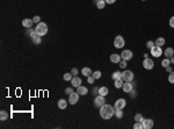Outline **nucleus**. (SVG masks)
Instances as JSON below:
<instances>
[{"mask_svg":"<svg viewBox=\"0 0 174 129\" xmlns=\"http://www.w3.org/2000/svg\"><path fill=\"white\" fill-rule=\"evenodd\" d=\"M121 57H122V59H124V60H130V59H132V57H133V54H132V51L131 50H123L122 51V54H121Z\"/></svg>","mask_w":174,"mask_h":129,"instance_id":"nucleus-10","label":"nucleus"},{"mask_svg":"<svg viewBox=\"0 0 174 129\" xmlns=\"http://www.w3.org/2000/svg\"><path fill=\"white\" fill-rule=\"evenodd\" d=\"M58 107H59L60 109H65V108L67 107V101L64 99H60L59 101H58Z\"/></svg>","mask_w":174,"mask_h":129,"instance_id":"nucleus-20","label":"nucleus"},{"mask_svg":"<svg viewBox=\"0 0 174 129\" xmlns=\"http://www.w3.org/2000/svg\"><path fill=\"white\" fill-rule=\"evenodd\" d=\"M114 113H115V107L110 106V105H107L105 104L102 107H100V116L105 120H109L114 116Z\"/></svg>","mask_w":174,"mask_h":129,"instance_id":"nucleus-1","label":"nucleus"},{"mask_svg":"<svg viewBox=\"0 0 174 129\" xmlns=\"http://www.w3.org/2000/svg\"><path fill=\"white\" fill-rule=\"evenodd\" d=\"M143 66H144V69H146V70H152L153 68H154V63H153V60L151 59V58L147 57L143 60Z\"/></svg>","mask_w":174,"mask_h":129,"instance_id":"nucleus-8","label":"nucleus"},{"mask_svg":"<svg viewBox=\"0 0 174 129\" xmlns=\"http://www.w3.org/2000/svg\"><path fill=\"white\" fill-rule=\"evenodd\" d=\"M133 72L130 71V70H124V71L122 72V79L124 80V82H132L133 80Z\"/></svg>","mask_w":174,"mask_h":129,"instance_id":"nucleus-5","label":"nucleus"},{"mask_svg":"<svg viewBox=\"0 0 174 129\" xmlns=\"http://www.w3.org/2000/svg\"><path fill=\"white\" fill-rule=\"evenodd\" d=\"M101 71H94L92 73V76H93V78H94V79H100L101 78Z\"/></svg>","mask_w":174,"mask_h":129,"instance_id":"nucleus-29","label":"nucleus"},{"mask_svg":"<svg viewBox=\"0 0 174 129\" xmlns=\"http://www.w3.org/2000/svg\"><path fill=\"white\" fill-rule=\"evenodd\" d=\"M163 49H161V47H158V45H155L154 44V47L151 49V55L153 56V57L158 58V57H160L161 55H163Z\"/></svg>","mask_w":174,"mask_h":129,"instance_id":"nucleus-6","label":"nucleus"},{"mask_svg":"<svg viewBox=\"0 0 174 129\" xmlns=\"http://www.w3.org/2000/svg\"><path fill=\"white\" fill-rule=\"evenodd\" d=\"M112 78L114 80H116V79H120V78H122V72H120V71H115L114 73L112 74Z\"/></svg>","mask_w":174,"mask_h":129,"instance_id":"nucleus-24","label":"nucleus"},{"mask_svg":"<svg viewBox=\"0 0 174 129\" xmlns=\"http://www.w3.org/2000/svg\"><path fill=\"white\" fill-rule=\"evenodd\" d=\"M114 115L116 116L117 119H122L123 118V110L122 109H115Z\"/></svg>","mask_w":174,"mask_h":129,"instance_id":"nucleus-27","label":"nucleus"},{"mask_svg":"<svg viewBox=\"0 0 174 129\" xmlns=\"http://www.w3.org/2000/svg\"><path fill=\"white\" fill-rule=\"evenodd\" d=\"M166 71H167V72H168V73H169V72H172V71H173V69H172V68H171V66H167V68H166Z\"/></svg>","mask_w":174,"mask_h":129,"instance_id":"nucleus-44","label":"nucleus"},{"mask_svg":"<svg viewBox=\"0 0 174 129\" xmlns=\"http://www.w3.org/2000/svg\"><path fill=\"white\" fill-rule=\"evenodd\" d=\"M169 26H171V28H174V17L169 19Z\"/></svg>","mask_w":174,"mask_h":129,"instance_id":"nucleus-41","label":"nucleus"},{"mask_svg":"<svg viewBox=\"0 0 174 129\" xmlns=\"http://www.w3.org/2000/svg\"><path fill=\"white\" fill-rule=\"evenodd\" d=\"M81 73L84 74L85 77H90V76H92V70L90 69V68H82V70H81Z\"/></svg>","mask_w":174,"mask_h":129,"instance_id":"nucleus-19","label":"nucleus"},{"mask_svg":"<svg viewBox=\"0 0 174 129\" xmlns=\"http://www.w3.org/2000/svg\"><path fill=\"white\" fill-rule=\"evenodd\" d=\"M154 44H155V43H154V42H153V41H149V42H147V43H146V48H149V49L151 50L153 47H154Z\"/></svg>","mask_w":174,"mask_h":129,"instance_id":"nucleus-35","label":"nucleus"},{"mask_svg":"<svg viewBox=\"0 0 174 129\" xmlns=\"http://www.w3.org/2000/svg\"><path fill=\"white\" fill-rule=\"evenodd\" d=\"M105 104H106V99H105L103 95H100V94H99V95L95 96V99H94V105H95L96 107L100 108V107H102Z\"/></svg>","mask_w":174,"mask_h":129,"instance_id":"nucleus-7","label":"nucleus"},{"mask_svg":"<svg viewBox=\"0 0 174 129\" xmlns=\"http://www.w3.org/2000/svg\"><path fill=\"white\" fill-rule=\"evenodd\" d=\"M125 106H127V101H125L124 99H122V98L116 100V102H115V105H114L115 109H123Z\"/></svg>","mask_w":174,"mask_h":129,"instance_id":"nucleus-11","label":"nucleus"},{"mask_svg":"<svg viewBox=\"0 0 174 129\" xmlns=\"http://www.w3.org/2000/svg\"><path fill=\"white\" fill-rule=\"evenodd\" d=\"M35 31H36L37 35L44 36L46 33H48V26H46V23H44V22L37 23V26H36V28H35Z\"/></svg>","mask_w":174,"mask_h":129,"instance_id":"nucleus-2","label":"nucleus"},{"mask_svg":"<svg viewBox=\"0 0 174 129\" xmlns=\"http://www.w3.org/2000/svg\"><path fill=\"white\" fill-rule=\"evenodd\" d=\"M121 60H122V57H121V55H118V54H112V55H110V62H112V63L118 64Z\"/></svg>","mask_w":174,"mask_h":129,"instance_id":"nucleus-15","label":"nucleus"},{"mask_svg":"<svg viewBox=\"0 0 174 129\" xmlns=\"http://www.w3.org/2000/svg\"><path fill=\"white\" fill-rule=\"evenodd\" d=\"M118 64H120V68H121V69H125V68H127V60H124V59H122Z\"/></svg>","mask_w":174,"mask_h":129,"instance_id":"nucleus-34","label":"nucleus"},{"mask_svg":"<svg viewBox=\"0 0 174 129\" xmlns=\"http://www.w3.org/2000/svg\"><path fill=\"white\" fill-rule=\"evenodd\" d=\"M64 80H65V82H70L71 79H72V73H70V72H67V73H65L64 74Z\"/></svg>","mask_w":174,"mask_h":129,"instance_id":"nucleus-31","label":"nucleus"},{"mask_svg":"<svg viewBox=\"0 0 174 129\" xmlns=\"http://www.w3.org/2000/svg\"><path fill=\"white\" fill-rule=\"evenodd\" d=\"M106 1V4H109V5H112V4H114L116 0H105Z\"/></svg>","mask_w":174,"mask_h":129,"instance_id":"nucleus-43","label":"nucleus"},{"mask_svg":"<svg viewBox=\"0 0 174 129\" xmlns=\"http://www.w3.org/2000/svg\"><path fill=\"white\" fill-rule=\"evenodd\" d=\"M133 128L135 129H144L143 128V123H142V122H136V123L133 124Z\"/></svg>","mask_w":174,"mask_h":129,"instance_id":"nucleus-33","label":"nucleus"},{"mask_svg":"<svg viewBox=\"0 0 174 129\" xmlns=\"http://www.w3.org/2000/svg\"><path fill=\"white\" fill-rule=\"evenodd\" d=\"M8 119V114H7V112L6 110H1L0 112V120L1 121H5Z\"/></svg>","mask_w":174,"mask_h":129,"instance_id":"nucleus-25","label":"nucleus"},{"mask_svg":"<svg viewBox=\"0 0 174 129\" xmlns=\"http://www.w3.org/2000/svg\"><path fill=\"white\" fill-rule=\"evenodd\" d=\"M169 64H171V59H169V58H165V59L161 62V65H163L164 68H167Z\"/></svg>","mask_w":174,"mask_h":129,"instance_id":"nucleus-28","label":"nucleus"},{"mask_svg":"<svg viewBox=\"0 0 174 129\" xmlns=\"http://www.w3.org/2000/svg\"><path fill=\"white\" fill-rule=\"evenodd\" d=\"M165 39L164 37H158L157 40H155V45H158V47H163V45H165Z\"/></svg>","mask_w":174,"mask_h":129,"instance_id":"nucleus-22","label":"nucleus"},{"mask_svg":"<svg viewBox=\"0 0 174 129\" xmlns=\"http://www.w3.org/2000/svg\"><path fill=\"white\" fill-rule=\"evenodd\" d=\"M135 86H136V83L133 82H124L123 83V86H122V90L124 93H130L131 91L135 88Z\"/></svg>","mask_w":174,"mask_h":129,"instance_id":"nucleus-3","label":"nucleus"},{"mask_svg":"<svg viewBox=\"0 0 174 129\" xmlns=\"http://www.w3.org/2000/svg\"><path fill=\"white\" fill-rule=\"evenodd\" d=\"M94 78H93V76H90V77H87V82H88V84H93L94 83Z\"/></svg>","mask_w":174,"mask_h":129,"instance_id":"nucleus-38","label":"nucleus"},{"mask_svg":"<svg viewBox=\"0 0 174 129\" xmlns=\"http://www.w3.org/2000/svg\"><path fill=\"white\" fill-rule=\"evenodd\" d=\"M33 21H34V23H40V22H41V18L38 17V15H36V17L33 18Z\"/></svg>","mask_w":174,"mask_h":129,"instance_id":"nucleus-36","label":"nucleus"},{"mask_svg":"<svg viewBox=\"0 0 174 129\" xmlns=\"http://www.w3.org/2000/svg\"><path fill=\"white\" fill-rule=\"evenodd\" d=\"M108 93H109V91H108V88H107L106 86H102V87L99 88V94H100V95L106 96Z\"/></svg>","mask_w":174,"mask_h":129,"instance_id":"nucleus-21","label":"nucleus"},{"mask_svg":"<svg viewBox=\"0 0 174 129\" xmlns=\"http://www.w3.org/2000/svg\"><path fill=\"white\" fill-rule=\"evenodd\" d=\"M105 6H106V1H105V0H99L98 3H96V7H98L99 9H103Z\"/></svg>","mask_w":174,"mask_h":129,"instance_id":"nucleus-26","label":"nucleus"},{"mask_svg":"<svg viewBox=\"0 0 174 129\" xmlns=\"http://www.w3.org/2000/svg\"><path fill=\"white\" fill-rule=\"evenodd\" d=\"M77 92H78L80 95H86L87 93H88V88L85 87V86H79V87H77Z\"/></svg>","mask_w":174,"mask_h":129,"instance_id":"nucleus-17","label":"nucleus"},{"mask_svg":"<svg viewBox=\"0 0 174 129\" xmlns=\"http://www.w3.org/2000/svg\"><path fill=\"white\" fill-rule=\"evenodd\" d=\"M98 1H99V0H98Z\"/></svg>","mask_w":174,"mask_h":129,"instance_id":"nucleus-47","label":"nucleus"},{"mask_svg":"<svg viewBox=\"0 0 174 129\" xmlns=\"http://www.w3.org/2000/svg\"><path fill=\"white\" fill-rule=\"evenodd\" d=\"M93 94H94V95L99 94V88L98 87H94V88H93Z\"/></svg>","mask_w":174,"mask_h":129,"instance_id":"nucleus-42","label":"nucleus"},{"mask_svg":"<svg viewBox=\"0 0 174 129\" xmlns=\"http://www.w3.org/2000/svg\"><path fill=\"white\" fill-rule=\"evenodd\" d=\"M143 120H144V118H143L142 114H136L135 115V121L136 122H143Z\"/></svg>","mask_w":174,"mask_h":129,"instance_id":"nucleus-30","label":"nucleus"},{"mask_svg":"<svg viewBox=\"0 0 174 129\" xmlns=\"http://www.w3.org/2000/svg\"><path fill=\"white\" fill-rule=\"evenodd\" d=\"M174 56V50L173 48H167V49H165V57L166 58H171Z\"/></svg>","mask_w":174,"mask_h":129,"instance_id":"nucleus-18","label":"nucleus"},{"mask_svg":"<svg viewBox=\"0 0 174 129\" xmlns=\"http://www.w3.org/2000/svg\"><path fill=\"white\" fill-rule=\"evenodd\" d=\"M71 73H72V76H77V74H78V69H77V68H73L72 71H71Z\"/></svg>","mask_w":174,"mask_h":129,"instance_id":"nucleus-40","label":"nucleus"},{"mask_svg":"<svg viewBox=\"0 0 174 129\" xmlns=\"http://www.w3.org/2000/svg\"><path fill=\"white\" fill-rule=\"evenodd\" d=\"M123 83H124V80L122 79V78H120V79H116L115 80V87L116 88H122V86H123Z\"/></svg>","mask_w":174,"mask_h":129,"instance_id":"nucleus-23","label":"nucleus"},{"mask_svg":"<svg viewBox=\"0 0 174 129\" xmlns=\"http://www.w3.org/2000/svg\"><path fill=\"white\" fill-rule=\"evenodd\" d=\"M136 95H137V91L135 90V88H133V90L130 92V96H131V98H132V99H133V98H136Z\"/></svg>","mask_w":174,"mask_h":129,"instance_id":"nucleus-37","label":"nucleus"},{"mask_svg":"<svg viewBox=\"0 0 174 129\" xmlns=\"http://www.w3.org/2000/svg\"><path fill=\"white\" fill-rule=\"evenodd\" d=\"M142 123H143V128L144 129H151L153 127V121L151 119H144Z\"/></svg>","mask_w":174,"mask_h":129,"instance_id":"nucleus-14","label":"nucleus"},{"mask_svg":"<svg viewBox=\"0 0 174 129\" xmlns=\"http://www.w3.org/2000/svg\"><path fill=\"white\" fill-rule=\"evenodd\" d=\"M71 84H72V87H79L81 85V79L78 76H73L72 79H71Z\"/></svg>","mask_w":174,"mask_h":129,"instance_id":"nucleus-13","label":"nucleus"},{"mask_svg":"<svg viewBox=\"0 0 174 129\" xmlns=\"http://www.w3.org/2000/svg\"><path fill=\"white\" fill-rule=\"evenodd\" d=\"M168 82L171 84H174V71L169 72V76H168Z\"/></svg>","mask_w":174,"mask_h":129,"instance_id":"nucleus-32","label":"nucleus"},{"mask_svg":"<svg viewBox=\"0 0 174 129\" xmlns=\"http://www.w3.org/2000/svg\"><path fill=\"white\" fill-rule=\"evenodd\" d=\"M124 44H125V41H124V39H123L121 35H117L116 37H115L114 47L116 48V49H122V48L124 47Z\"/></svg>","mask_w":174,"mask_h":129,"instance_id":"nucleus-4","label":"nucleus"},{"mask_svg":"<svg viewBox=\"0 0 174 129\" xmlns=\"http://www.w3.org/2000/svg\"><path fill=\"white\" fill-rule=\"evenodd\" d=\"M30 37H31V41L34 42V43L35 44H40L42 42V39H41V36L40 35H37V34H36V31L35 30H34V31H31V34H30Z\"/></svg>","mask_w":174,"mask_h":129,"instance_id":"nucleus-12","label":"nucleus"},{"mask_svg":"<svg viewBox=\"0 0 174 129\" xmlns=\"http://www.w3.org/2000/svg\"><path fill=\"white\" fill-rule=\"evenodd\" d=\"M33 23H34V21L31 19H23L22 20V26L25 28H31Z\"/></svg>","mask_w":174,"mask_h":129,"instance_id":"nucleus-16","label":"nucleus"},{"mask_svg":"<svg viewBox=\"0 0 174 129\" xmlns=\"http://www.w3.org/2000/svg\"><path fill=\"white\" fill-rule=\"evenodd\" d=\"M79 95H80V94H79L78 92H72V93L70 94V96H68V102H70L71 105H76L77 102L79 101Z\"/></svg>","mask_w":174,"mask_h":129,"instance_id":"nucleus-9","label":"nucleus"},{"mask_svg":"<svg viewBox=\"0 0 174 129\" xmlns=\"http://www.w3.org/2000/svg\"><path fill=\"white\" fill-rule=\"evenodd\" d=\"M142 1H145V0H142Z\"/></svg>","mask_w":174,"mask_h":129,"instance_id":"nucleus-46","label":"nucleus"},{"mask_svg":"<svg viewBox=\"0 0 174 129\" xmlns=\"http://www.w3.org/2000/svg\"><path fill=\"white\" fill-rule=\"evenodd\" d=\"M72 92H73V90H72V87H67V88H66V90H65V93H66V94H68V95H70V94L72 93Z\"/></svg>","mask_w":174,"mask_h":129,"instance_id":"nucleus-39","label":"nucleus"},{"mask_svg":"<svg viewBox=\"0 0 174 129\" xmlns=\"http://www.w3.org/2000/svg\"><path fill=\"white\" fill-rule=\"evenodd\" d=\"M169 59H171V63H172V64H174V56H173V57H171Z\"/></svg>","mask_w":174,"mask_h":129,"instance_id":"nucleus-45","label":"nucleus"}]
</instances>
